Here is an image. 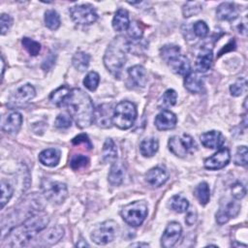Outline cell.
I'll return each mask as SVG.
<instances>
[{
    "mask_svg": "<svg viewBox=\"0 0 248 248\" xmlns=\"http://www.w3.org/2000/svg\"><path fill=\"white\" fill-rule=\"evenodd\" d=\"M70 92H71V89L67 85H62L50 94L49 100L53 105H55L57 107L64 106V105H66V102L70 95Z\"/></svg>",
    "mask_w": 248,
    "mask_h": 248,
    "instance_id": "83f0119b",
    "label": "cell"
},
{
    "mask_svg": "<svg viewBox=\"0 0 248 248\" xmlns=\"http://www.w3.org/2000/svg\"><path fill=\"white\" fill-rule=\"evenodd\" d=\"M127 30H128V35L130 36V38L132 40L137 41V40H140L142 38L143 29L140 22H138V21L131 22Z\"/></svg>",
    "mask_w": 248,
    "mask_h": 248,
    "instance_id": "b9f144b4",
    "label": "cell"
},
{
    "mask_svg": "<svg viewBox=\"0 0 248 248\" xmlns=\"http://www.w3.org/2000/svg\"><path fill=\"white\" fill-rule=\"evenodd\" d=\"M129 77L138 87H144L147 82V75L145 69L140 65H135L128 70Z\"/></svg>",
    "mask_w": 248,
    "mask_h": 248,
    "instance_id": "d4e9b609",
    "label": "cell"
},
{
    "mask_svg": "<svg viewBox=\"0 0 248 248\" xmlns=\"http://www.w3.org/2000/svg\"><path fill=\"white\" fill-rule=\"evenodd\" d=\"M147 215V204L143 201H136L125 205L121 210L122 219L130 226L138 227L142 224Z\"/></svg>",
    "mask_w": 248,
    "mask_h": 248,
    "instance_id": "5b68a950",
    "label": "cell"
},
{
    "mask_svg": "<svg viewBox=\"0 0 248 248\" xmlns=\"http://www.w3.org/2000/svg\"><path fill=\"white\" fill-rule=\"evenodd\" d=\"M168 180V173L162 168L156 167L149 170L145 174V181L153 186V187H160Z\"/></svg>",
    "mask_w": 248,
    "mask_h": 248,
    "instance_id": "ffe728a7",
    "label": "cell"
},
{
    "mask_svg": "<svg viewBox=\"0 0 248 248\" xmlns=\"http://www.w3.org/2000/svg\"><path fill=\"white\" fill-rule=\"evenodd\" d=\"M41 186L46 200L53 203H62L68 196L67 186L62 182L51 181L49 179H43Z\"/></svg>",
    "mask_w": 248,
    "mask_h": 248,
    "instance_id": "52a82bcc",
    "label": "cell"
},
{
    "mask_svg": "<svg viewBox=\"0 0 248 248\" xmlns=\"http://www.w3.org/2000/svg\"><path fill=\"white\" fill-rule=\"evenodd\" d=\"M21 44L23 46V47L27 50V52L32 55V56H36L40 53L41 51V45L40 43L34 41L33 39L24 37L21 40Z\"/></svg>",
    "mask_w": 248,
    "mask_h": 248,
    "instance_id": "d590c367",
    "label": "cell"
},
{
    "mask_svg": "<svg viewBox=\"0 0 248 248\" xmlns=\"http://www.w3.org/2000/svg\"><path fill=\"white\" fill-rule=\"evenodd\" d=\"M48 223V217L46 214H34L28 217L21 225L12 229L7 236L8 245L25 246L31 241L38 232L44 230Z\"/></svg>",
    "mask_w": 248,
    "mask_h": 248,
    "instance_id": "7a4b0ae2",
    "label": "cell"
},
{
    "mask_svg": "<svg viewBox=\"0 0 248 248\" xmlns=\"http://www.w3.org/2000/svg\"><path fill=\"white\" fill-rule=\"evenodd\" d=\"M245 194L246 189L240 182H236L232 186V195L235 200L242 199L245 196Z\"/></svg>",
    "mask_w": 248,
    "mask_h": 248,
    "instance_id": "7dc6e473",
    "label": "cell"
},
{
    "mask_svg": "<svg viewBox=\"0 0 248 248\" xmlns=\"http://www.w3.org/2000/svg\"><path fill=\"white\" fill-rule=\"evenodd\" d=\"M217 17L221 20H233L237 17V10L232 2H223L216 9Z\"/></svg>",
    "mask_w": 248,
    "mask_h": 248,
    "instance_id": "7402d4cb",
    "label": "cell"
},
{
    "mask_svg": "<svg viewBox=\"0 0 248 248\" xmlns=\"http://www.w3.org/2000/svg\"><path fill=\"white\" fill-rule=\"evenodd\" d=\"M247 90V80L245 78H238L233 84L231 85L230 91L232 96H240Z\"/></svg>",
    "mask_w": 248,
    "mask_h": 248,
    "instance_id": "60d3db41",
    "label": "cell"
},
{
    "mask_svg": "<svg viewBox=\"0 0 248 248\" xmlns=\"http://www.w3.org/2000/svg\"><path fill=\"white\" fill-rule=\"evenodd\" d=\"M240 211V204L233 201L226 199L221 202L220 208L216 213V221L219 225L227 223L231 218H234Z\"/></svg>",
    "mask_w": 248,
    "mask_h": 248,
    "instance_id": "8fae6325",
    "label": "cell"
},
{
    "mask_svg": "<svg viewBox=\"0 0 248 248\" xmlns=\"http://www.w3.org/2000/svg\"><path fill=\"white\" fill-rule=\"evenodd\" d=\"M196 218H197V213H196V211H195V210L190 211V212H188V214H187L186 217H185V222H186L189 226H191V225H193L194 222L196 221Z\"/></svg>",
    "mask_w": 248,
    "mask_h": 248,
    "instance_id": "816d5d0a",
    "label": "cell"
},
{
    "mask_svg": "<svg viewBox=\"0 0 248 248\" xmlns=\"http://www.w3.org/2000/svg\"><path fill=\"white\" fill-rule=\"evenodd\" d=\"M158 147H159V143L156 139H153V138L145 139L140 144V151L142 156L151 157L157 152Z\"/></svg>",
    "mask_w": 248,
    "mask_h": 248,
    "instance_id": "f546056e",
    "label": "cell"
},
{
    "mask_svg": "<svg viewBox=\"0 0 248 248\" xmlns=\"http://www.w3.org/2000/svg\"><path fill=\"white\" fill-rule=\"evenodd\" d=\"M137 118L136 106L129 101L118 103L113 108L112 124L121 130H127L132 127Z\"/></svg>",
    "mask_w": 248,
    "mask_h": 248,
    "instance_id": "277c9868",
    "label": "cell"
},
{
    "mask_svg": "<svg viewBox=\"0 0 248 248\" xmlns=\"http://www.w3.org/2000/svg\"><path fill=\"white\" fill-rule=\"evenodd\" d=\"M182 232V228L177 222H170L168 224L163 235L161 237V245L165 248H170L178 241Z\"/></svg>",
    "mask_w": 248,
    "mask_h": 248,
    "instance_id": "4fadbf2b",
    "label": "cell"
},
{
    "mask_svg": "<svg viewBox=\"0 0 248 248\" xmlns=\"http://www.w3.org/2000/svg\"><path fill=\"white\" fill-rule=\"evenodd\" d=\"M1 64H2V77H3V75H4V59H3V57L1 58Z\"/></svg>",
    "mask_w": 248,
    "mask_h": 248,
    "instance_id": "11a10c76",
    "label": "cell"
},
{
    "mask_svg": "<svg viewBox=\"0 0 248 248\" xmlns=\"http://www.w3.org/2000/svg\"><path fill=\"white\" fill-rule=\"evenodd\" d=\"M76 246H78V247H79V246H89L86 242H83V243H77V245Z\"/></svg>",
    "mask_w": 248,
    "mask_h": 248,
    "instance_id": "9f6ffc18",
    "label": "cell"
},
{
    "mask_svg": "<svg viewBox=\"0 0 248 248\" xmlns=\"http://www.w3.org/2000/svg\"><path fill=\"white\" fill-rule=\"evenodd\" d=\"M99 81H100V76L98 75V73L92 71V72H89L86 77L84 78L83 79V84L84 86L90 90V91H94L96 90V88L98 87V84H99Z\"/></svg>",
    "mask_w": 248,
    "mask_h": 248,
    "instance_id": "74e56055",
    "label": "cell"
},
{
    "mask_svg": "<svg viewBox=\"0 0 248 248\" xmlns=\"http://www.w3.org/2000/svg\"><path fill=\"white\" fill-rule=\"evenodd\" d=\"M103 159L106 163H114L117 159V149L111 139H107L102 149Z\"/></svg>",
    "mask_w": 248,
    "mask_h": 248,
    "instance_id": "f1b7e54d",
    "label": "cell"
},
{
    "mask_svg": "<svg viewBox=\"0 0 248 248\" xmlns=\"http://www.w3.org/2000/svg\"><path fill=\"white\" fill-rule=\"evenodd\" d=\"M204 2L201 1H193V2H186L182 7V14L184 17H190L192 16L198 15L202 10Z\"/></svg>",
    "mask_w": 248,
    "mask_h": 248,
    "instance_id": "836d02e7",
    "label": "cell"
},
{
    "mask_svg": "<svg viewBox=\"0 0 248 248\" xmlns=\"http://www.w3.org/2000/svg\"><path fill=\"white\" fill-rule=\"evenodd\" d=\"M89 61H90L89 54L82 51H78L75 53L72 59V63L74 67L79 72H83L88 68Z\"/></svg>",
    "mask_w": 248,
    "mask_h": 248,
    "instance_id": "1f68e13d",
    "label": "cell"
},
{
    "mask_svg": "<svg viewBox=\"0 0 248 248\" xmlns=\"http://www.w3.org/2000/svg\"><path fill=\"white\" fill-rule=\"evenodd\" d=\"M185 88L191 93H201L203 89V80L197 73H189L184 79Z\"/></svg>",
    "mask_w": 248,
    "mask_h": 248,
    "instance_id": "cb8c5ba5",
    "label": "cell"
},
{
    "mask_svg": "<svg viewBox=\"0 0 248 248\" xmlns=\"http://www.w3.org/2000/svg\"><path fill=\"white\" fill-rule=\"evenodd\" d=\"M231 159L230 150L227 147H223L219 149L216 153H214L212 156L208 157L204 161V167L207 170H220L226 167Z\"/></svg>",
    "mask_w": 248,
    "mask_h": 248,
    "instance_id": "7c38bea8",
    "label": "cell"
},
{
    "mask_svg": "<svg viewBox=\"0 0 248 248\" xmlns=\"http://www.w3.org/2000/svg\"><path fill=\"white\" fill-rule=\"evenodd\" d=\"M247 154H248L247 147H246L245 145L239 146V147L237 148L236 153H235V156H234V163H235V165L245 167V166L247 165V163H248Z\"/></svg>",
    "mask_w": 248,
    "mask_h": 248,
    "instance_id": "ee69618b",
    "label": "cell"
},
{
    "mask_svg": "<svg viewBox=\"0 0 248 248\" xmlns=\"http://www.w3.org/2000/svg\"><path fill=\"white\" fill-rule=\"evenodd\" d=\"M176 122H177L176 115L173 112L167 109L158 113L154 120L155 126L157 127L158 130H161V131L170 130L174 128L176 125Z\"/></svg>",
    "mask_w": 248,
    "mask_h": 248,
    "instance_id": "2e32d148",
    "label": "cell"
},
{
    "mask_svg": "<svg viewBox=\"0 0 248 248\" xmlns=\"http://www.w3.org/2000/svg\"><path fill=\"white\" fill-rule=\"evenodd\" d=\"M130 25L129 14L124 9H118L112 19V27L118 32H122L128 29Z\"/></svg>",
    "mask_w": 248,
    "mask_h": 248,
    "instance_id": "4316f807",
    "label": "cell"
},
{
    "mask_svg": "<svg viewBox=\"0 0 248 248\" xmlns=\"http://www.w3.org/2000/svg\"><path fill=\"white\" fill-rule=\"evenodd\" d=\"M225 141L224 136L218 131H209L201 135V142L206 148H220Z\"/></svg>",
    "mask_w": 248,
    "mask_h": 248,
    "instance_id": "d6986e66",
    "label": "cell"
},
{
    "mask_svg": "<svg viewBox=\"0 0 248 248\" xmlns=\"http://www.w3.org/2000/svg\"><path fill=\"white\" fill-rule=\"evenodd\" d=\"M72 143L74 145H78L80 143H83L88 149H91L92 148V144H91V141L90 140L88 139L87 135L85 134H80L77 137H75L73 140H72Z\"/></svg>",
    "mask_w": 248,
    "mask_h": 248,
    "instance_id": "681fc988",
    "label": "cell"
},
{
    "mask_svg": "<svg viewBox=\"0 0 248 248\" xmlns=\"http://www.w3.org/2000/svg\"><path fill=\"white\" fill-rule=\"evenodd\" d=\"M14 193L13 187L6 181H1V208H3L6 203L10 201Z\"/></svg>",
    "mask_w": 248,
    "mask_h": 248,
    "instance_id": "ab89813d",
    "label": "cell"
},
{
    "mask_svg": "<svg viewBox=\"0 0 248 248\" xmlns=\"http://www.w3.org/2000/svg\"><path fill=\"white\" fill-rule=\"evenodd\" d=\"M176 98H177V94L173 89H169L167 90L163 96L160 99V105L163 108H169L171 107L173 105H175L176 103Z\"/></svg>",
    "mask_w": 248,
    "mask_h": 248,
    "instance_id": "f35d334b",
    "label": "cell"
},
{
    "mask_svg": "<svg viewBox=\"0 0 248 248\" xmlns=\"http://www.w3.org/2000/svg\"><path fill=\"white\" fill-rule=\"evenodd\" d=\"M169 206L170 207L171 210H173L177 213H183L188 210L189 202L184 197H182L180 195H175L170 200Z\"/></svg>",
    "mask_w": 248,
    "mask_h": 248,
    "instance_id": "4dcf8cb0",
    "label": "cell"
},
{
    "mask_svg": "<svg viewBox=\"0 0 248 248\" xmlns=\"http://www.w3.org/2000/svg\"><path fill=\"white\" fill-rule=\"evenodd\" d=\"M45 24L50 30H56L60 26L59 15L54 10H48L45 13Z\"/></svg>",
    "mask_w": 248,
    "mask_h": 248,
    "instance_id": "e575fe53",
    "label": "cell"
},
{
    "mask_svg": "<svg viewBox=\"0 0 248 248\" xmlns=\"http://www.w3.org/2000/svg\"><path fill=\"white\" fill-rule=\"evenodd\" d=\"M195 196L202 205H205L210 200V190L206 182L200 183L195 188Z\"/></svg>",
    "mask_w": 248,
    "mask_h": 248,
    "instance_id": "d6a6232c",
    "label": "cell"
},
{
    "mask_svg": "<svg viewBox=\"0 0 248 248\" xmlns=\"http://www.w3.org/2000/svg\"><path fill=\"white\" fill-rule=\"evenodd\" d=\"M53 62H54V56L52 55V53H50L46 58V60L44 61V63H43V69H45L46 71V70H48L51 66H52V64H53Z\"/></svg>",
    "mask_w": 248,
    "mask_h": 248,
    "instance_id": "f907efd6",
    "label": "cell"
},
{
    "mask_svg": "<svg viewBox=\"0 0 248 248\" xmlns=\"http://www.w3.org/2000/svg\"><path fill=\"white\" fill-rule=\"evenodd\" d=\"M66 106L70 116L79 128H86L94 121L95 108L90 97L79 88L71 89Z\"/></svg>",
    "mask_w": 248,
    "mask_h": 248,
    "instance_id": "6da1fadb",
    "label": "cell"
},
{
    "mask_svg": "<svg viewBox=\"0 0 248 248\" xmlns=\"http://www.w3.org/2000/svg\"><path fill=\"white\" fill-rule=\"evenodd\" d=\"M196 147L197 145L195 140L187 134H183L182 136H173L169 140V149L177 157H185Z\"/></svg>",
    "mask_w": 248,
    "mask_h": 248,
    "instance_id": "ba28073f",
    "label": "cell"
},
{
    "mask_svg": "<svg viewBox=\"0 0 248 248\" xmlns=\"http://www.w3.org/2000/svg\"><path fill=\"white\" fill-rule=\"evenodd\" d=\"M72 19L82 25H89L94 23L97 18L98 15L95 9L88 4H81V5H75L69 10Z\"/></svg>",
    "mask_w": 248,
    "mask_h": 248,
    "instance_id": "9c48e42d",
    "label": "cell"
},
{
    "mask_svg": "<svg viewBox=\"0 0 248 248\" xmlns=\"http://www.w3.org/2000/svg\"><path fill=\"white\" fill-rule=\"evenodd\" d=\"M39 161L46 167H54L60 161V151L56 148H47L39 154Z\"/></svg>",
    "mask_w": 248,
    "mask_h": 248,
    "instance_id": "603a6c76",
    "label": "cell"
},
{
    "mask_svg": "<svg viewBox=\"0 0 248 248\" xmlns=\"http://www.w3.org/2000/svg\"><path fill=\"white\" fill-rule=\"evenodd\" d=\"M125 175V169L122 163L120 162H114L112 163V166L110 167L109 172H108V181L113 186H118L123 182Z\"/></svg>",
    "mask_w": 248,
    "mask_h": 248,
    "instance_id": "484cf974",
    "label": "cell"
},
{
    "mask_svg": "<svg viewBox=\"0 0 248 248\" xmlns=\"http://www.w3.org/2000/svg\"><path fill=\"white\" fill-rule=\"evenodd\" d=\"M71 118H72L71 116H69L67 114H64V113L58 114L56 119H55L54 124L59 129H67V128L71 127V125H72V119Z\"/></svg>",
    "mask_w": 248,
    "mask_h": 248,
    "instance_id": "bcb514c9",
    "label": "cell"
},
{
    "mask_svg": "<svg viewBox=\"0 0 248 248\" xmlns=\"http://www.w3.org/2000/svg\"><path fill=\"white\" fill-rule=\"evenodd\" d=\"M113 108L110 104L100 105L94 112V121L101 128H109L112 124Z\"/></svg>",
    "mask_w": 248,
    "mask_h": 248,
    "instance_id": "5bb4252c",
    "label": "cell"
},
{
    "mask_svg": "<svg viewBox=\"0 0 248 248\" xmlns=\"http://www.w3.org/2000/svg\"><path fill=\"white\" fill-rule=\"evenodd\" d=\"M64 235V229L61 226H55L48 229L40 236V244L44 246L53 245L58 242Z\"/></svg>",
    "mask_w": 248,
    "mask_h": 248,
    "instance_id": "44dd1931",
    "label": "cell"
},
{
    "mask_svg": "<svg viewBox=\"0 0 248 248\" xmlns=\"http://www.w3.org/2000/svg\"><path fill=\"white\" fill-rule=\"evenodd\" d=\"M13 24V19L9 15L2 14L0 17V25H1V35H4L8 32L10 27Z\"/></svg>",
    "mask_w": 248,
    "mask_h": 248,
    "instance_id": "c3c4849f",
    "label": "cell"
},
{
    "mask_svg": "<svg viewBox=\"0 0 248 248\" xmlns=\"http://www.w3.org/2000/svg\"><path fill=\"white\" fill-rule=\"evenodd\" d=\"M131 247H136V246H141V247H148L149 244L148 243H143V242H138V243H133L130 245Z\"/></svg>",
    "mask_w": 248,
    "mask_h": 248,
    "instance_id": "f5cc1de1",
    "label": "cell"
},
{
    "mask_svg": "<svg viewBox=\"0 0 248 248\" xmlns=\"http://www.w3.org/2000/svg\"><path fill=\"white\" fill-rule=\"evenodd\" d=\"M21 124V114L17 111H13L2 119V130L9 134H16L19 131Z\"/></svg>",
    "mask_w": 248,
    "mask_h": 248,
    "instance_id": "e0dca14e",
    "label": "cell"
},
{
    "mask_svg": "<svg viewBox=\"0 0 248 248\" xmlns=\"http://www.w3.org/2000/svg\"><path fill=\"white\" fill-rule=\"evenodd\" d=\"M118 232L117 223L108 220L98 225L91 233V239L98 245H105L111 242Z\"/></svg>",
    "mask_w": 248,
    "mask_h": 248,
    "instance_id": "8992f818",
    "label": "cell"
},
{
    "mask_svg": "<svg viewBox=\"0 0 248 248\" xmlns=\"http://www.w3.org/2000/svg\"><path fill=\"white\" fill-rule=\"evenodd\" d=\"M213 60V53L212 50L208 47L201 48L198 56L196 58L195 67L199 73H205L207 72L212 65Z\"/></svg>",
    "mask_w": 248,
    "mask_h": 248,
    "instance_id": "ac0fdd59",
    "label": "cell"
},
{
    "mask_svg": "<svg viewBox=\"0 0 248 248\" xmlns=\"http://www.w3.org/2000/svg\"><path fill=\"white\" fill-rule=\"evenodd\" d=\"M167 64L173 73L179 76H187L191 72V65L188 58L181 53L170 58Z\"/></svg>",
    "mask_w": 248,
    "mask_h": 248,
    "instance_id": "9a60e30c",
    "label": "cell"
},
{
    "mask_svg": "<svg viewBox=\"0 0 248 248\" xmlns=\"http://www.w3.org/2000/svg\"><path fill=\"white\" fill-rule=\"evenodd\" d=\"M193 30H194V33H195L196 36H198L200 38H204V37L207 36L209 28H208L207 24L204 21L199 20V21L194 23Z\"/></svg>",
    "mask_w": 248,
    "mask_h": 248,
    "instance_id": "f6af8a7d",
    "label": "cell"
},
{
    "mask_svg": "<svg viewBox=\"0 0 248 248\" xmlns=\"http://www.w3.org/2000/svg\"><path fill=\"white\" fill-rule=\"evenodd\" d=\"M128 51L129 41L123 36L115 37L107 47L104 55V64L114 77H118L121 73Z\"/></svg>",
    "mask_w": 248,
    "mask_h": 248,
    "instance_id": "3957f363",
    "label": "cell"
},
{
    "mask_svg": "<svg viewBox=\"0 0 248 248\" xmlns=\"http://www.w3.org/2000/svg\"><path fill=\"white\" fill-rule=\"evenodd\" d=\"M35 88L31 84H24L16 89V92L11 96L8 102V107L10 108L24 107L35 97Z\"/></svg>",
    "mask_w": 248,
    "mask_h": 248,
    "instance_id": "30bf717a",
    "label": "cell"
},
{
    "mask_svg": "<svg viewBox=\"0 0 248 248\" xmlns=\"http://www.w3.org/2000/svg\"><path fill=\"white\" fill-rule=\"evenodd\" d=\"M243 126L247 127V119H246V114L243 115Z\"/></svg>",
    "mask_w": 248,
    "mask_h": 248,
    "instance_id": "db71d44e",
    "label": "cell"
},
{
    "mask_svg": "<svg viewBox=\"0 0 248 248\" xmlns=\"http://www.w3.org/2000/svg\"><path fill=\"white\" fill-rule=\"evenodd\" d=\"M89 164V159L81 154H78V155H74L70 161V165L71 168L75 170H78L81 168H85L86 166H88Z\"/></svg>",
    "mask_w": 248,
    "mask_h": 248,
    "instance_id": "7bdbcfd3",
    "label": "cell"
},
{
    "mask_svg": "<svg viewBox=\"0 0 248 248\" xmlns=\"http://www.w3.org/2000/svg\"><path fill=\"white\" fill-rule=\"evenodd\" d=\"M180 53V47L175 45H166L160 49L162 59L167 63L170 58Z\"/></svg>",
    "mask_w": 248,
    "mask_h": 248,
    "instance_id": "8d00e7d4",
    "label": "cell"
}]
</instances>
